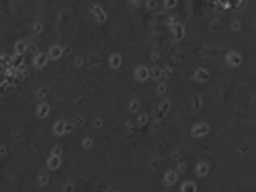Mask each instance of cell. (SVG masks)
Listing matches in <instances>:
<instances>
[{
  "label": "cell",
  "instance_id": "obj_2",
  "mask_svg": "<svg viewBox=\"0 0 256 192\" xmlns=\"http://www.w3.org/2000/svg\"><path fill=\"white\" fill-rule=\"evenodd\" d=\"M48 111H49V108L46 104H41L40 106L38 107V110H37V114H38L39 117H44L47 115Z\"/></svg>",
  "mask_w": 256,
  "mask_h": 192
},
{
  "label": "cell",
  "instance_id": "obj_5",
  "mask_svg": "<svg viewBox=\"0 0 256 192\" xmlns=\"http://www.w3.org/2000/svg\"><path fill=\"white\" fill-rule=\"evenodd\" d=\"M59 164L60 161L58 160V158L56 159V161H52V159H50L49 162H48V166L50 167V169H56L59 166Z\"/></svg>",
  "mask_w": 256,
  "mask_h": 192
},
{
  "label": "cell",
  "instance_id": "obj_1",
  "mask_svg": "<svg viewBox=\"0 0 256 192\" xmlns=\"http://www.w3.org/2000/svg\"><path fill=\"white\" fill-rule=\"evenodd\" d=\"M46 63V56L44 54H39L36 58H35V66L37 67H42L45 65Z\"/></svg>",
  "mask_w": 256,
  "mask_h": 192
},
{
  "label": "cell",
  "instance_id": "obj_4",
  "mask_svg": "<svg viewBox=\"0 0 256 192\" xmlns=\"http://www.w3.org/2000/svg\"><path fill=\"white\" fill-rule=\"evenodd\" d=\"M110 63H111V65H112L113 67H118V66L120 65V63H121L120 56H119L118 54H114V55H112V57H111V59H110Z\"/></svg>",
  "mask_w": 256,
  "mask_h": 192
},
{
  "label": "cell",
  "instance_id": "obj_3",
  "mask_svg": "<svg viewBox=\"0 0 256 192\" xmlns=\"http://www.w3.org/2000/svg\"><path fill=\"white\" fill-rule=\"evenodd\" d=\"M61 55V49H60L58 46H53L51 47L50 49V56H51L53 59H57L58 57H60Z\"/></svg>",
  "mask_w": 256,
  "mask_h": 192
}]
</instances>
